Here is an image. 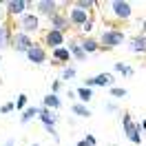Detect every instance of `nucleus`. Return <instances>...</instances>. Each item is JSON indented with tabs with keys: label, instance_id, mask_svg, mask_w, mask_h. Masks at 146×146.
<instances>
[{
	"label": "nucleus",
	"instance_id": "1",
	"mask_svg": "<svg viewBox=\"0 0 146 146\" xmlns=\"http://www.w3.org/2000/svg\"><path fill=\"white\" fill-rule=\"evenodd\" d=\"M100 7H104V18L111 22H128L133 18V5L126 0H111V2H100Z\"/></svg>",
	"mask_w": 146,
	"mask_h": 146
},
{
	"label": "nucleus",
	"instance_id": "2",
	"mask_svg": "<svg viewBox=\"0 0 146 146\" xmlns=\"http://www.w3.org/2000/svg\"><path fill=\"white\" fill-rule=\"evenodd\" d=\"M98 42H100V51H113L115 46H122L126 42V33L117 27H106L100 33Z\"/></svg>",
	"mask_w": 146,
	"mask_h": 146
},
{
	"label": "nucleus",
	"instance_id": "3",
	"mask_svg": "<svg viewBox=\"0 0 146 146\" xmlns=\"http://www.w3.org/2000/svg\"><path fill=\"white\" fill-rule=\"evenodd\" d=\"M122 128H124V135H126V139L131 142V144H142V128H139V124L137 122H133V117H131V113H122Z\"/></svg>",
	"mask_w": 146,
	"mask_h": 146
},
{
	"label": "nucleus",
	"instance_id": "4",
	"mask_svg": "<svg viewBox=\"0 0 146 146\" xmlns=\"http://www.w3.org/2000/svg\"><path fill=\"white\" fill-rule=\"evenodd\" d=\"M16 27H18L20 33L33 36V33H38V31H40V16H38V13H31V11H27V13H22V16L16 20Z\"/></svg>",
	"mask_w": 146,
	"mask_h": 146
},
{
	"label": "nucleus",
	"instance_id": "5",
	"mask_svg": "<svg viewBox=\"0 0 146 146\" xmlns=\"http://www.w3.org/2000/svg\"><path fill=\"white\" fill-rule=\"evenodd\" d=\"M36 2H31V0H7V2H2V7H5V16H9V18H20L22 13H27V9H31Z\"/></svg>",
	"mask_w": 146,
	"mask_h": 146
},
{
	"label": "nucleus",
	"instance_id": "6",
	"mask_svg": "<svg viewBox=\"0 0 146 146\" xmlns=\"http://www.w3.org/2000/svg\"><path fill=\"white\" fill-rule=\"evenodd\" d=\"M33 7H36V13L40 18L51 20L55 13H60V2H58V0H38Z\"/></svg>",
	"mask_w": 146,
	"mask_h": 146
},
{
	"label": "nucleus",
	"instance_id": "7",
	"mask_svg": "<svg viewBox=\"0 0 146 146\" xmlns=\"http://www.w3.org/2000/svg\"><path fill=\"white\" fill-rule=\"evenodd\" d=\"M31 46H33V38H31V36L20 33V31H13V38H11V49H13V51L27 53Z\"/></svg>",
	"mask_w": 146,
	"mask_h": 146
},
{
	"label": "nucleus",
	"instance_id": "8",
	"mask_svg": "<svg viewBox=\"0 0 146 146\" xmlns=\"http://www.w3.org/2000/svg\"><path fill=\"white\" fill-rule=\"evenodd\" d=\"M42 46H49L51 51L53 49H58V46H64V33H60V31H55V29H46L44 33H42Z\"/></svg>",
	"mask_w": 146,
	"mask_h": 146
},
{
	"label": "nucleus",
	"instance_id": "9",
	"mask_svg": "<svg viewBox=\"0 0 146 146\" xmlns=\"http://www.w3.org/2000/svg\"><path fill=\"white\" fill-rule=\"evenodd\" d=\"M66 18H69V22H71V27L82 29V25L91 18V13H86V11H82V9H78V7H73V5H69V9H66Z\"/></svg>",
	"mask_w": 146,
	"mask_h": 146
},
{
	"label": "nucleus",
	"instance_id": "10",
	"mask_svg": "<svg viewBox=\"0 0 146 146\" xmlns=\"http://www.w3.org/2000/svg\"><path fill=\"white\" fill-rule=\"evenodd\" d=\"M25 55H27V60L31 64H44L46 58H49V55H46V49L42 44H38V42H33V46H31Z\"/></svg>",
	"mask_w": 146,
	"mask_h": 146
},
{
	"label": "nucleus",
	"instance_id": "11",
	"mask_svg": "<svg viewBox=\"0 0 146 146\" xmlns=\"http://www.w3.org/2000/svg\"><path fill=\"white\" fill-rule=\"evenodd\" d=\"M128 42V51L135 55H146V36H142V33H135V36L126 38Z\"/></svg>",
	"mask_w": 146,
	"mask_h": 146
},
{
	"label": "nucleus",
	"instance_id": "12",
	"mask_svg": "<svg viewBox=\"0 0 146 146\" xmlns=\"http://www.w3.org/2000/svg\"><path fill=\"white\" fill-rule=\"evenodd\" d=\"M69 62H71V51L66 49V46H58V49H53V55H51V64L53 66H69Z\"/></svg>",
	"mask_w": 146,
	"mask_h": 146
},
{
	"label": "nucleus",
	"instance_id": "13",
	"mask_svg": "<svg viewBox=\"0 0 146 146\" xmlns=\"http://www.w3.org/2000/svg\"><path fill=\"white\" fill-rule=\"evenodd\" d=\"M49 22H51V29L60 31V33H64V36H66V31L71 29V22H69V18H66V11H60V13H55V16L49 20Z\"/></svg>",
	"mask_w": 146,
	"mask_h": 146
},
{
	"label": "nucleus",
	"instance_id": "14",
	"mask_svg": "<svg viewBox=\"0 0 146 146\" xmlns=\"http://www.w3.org/2000/svg\"><path fill=\"white\" fill-rule=\"evenodd\" d=\"M38 119L42 122V126H55L58 119H60V115H58V111H49V109H44V106H40Z\"/></svg>",
	"mask_w": 146,
	"mask_h": 146
},
{
	"label": "nucleus",
	"instance_id": "15",
	"mask_svg": "<svg viewBox=\"0 0 146 146\" xmlns=\"http://www.w3.org/2000/svg\"><path fill=\"white\" fill-rule=\"evenodd\" d=\"M66 49L71 51V58H75L78 62H84V60L89 58V55H86V53L82 51V44H80V38H71V40H69V44H66Z\"/></svg>",
	"mask_w": 146,
	"mask_h": 146
},
{
	"label": "nucleus",
	"instance_id": "16",
	"mask_svg": "<svg viewBox=\"0 0 146 146\" xmlns=\"http://www.w3.org/2000/svg\"><path fill=\"white\" fill-rule=\"evenodd\" d=\"M11 38H13V27H11L7 20L0 22V49L11 46Z\"/></svg>",
	"mask_w": 146,
	"mask_h": 146
},
{
	"label": "nucleus",
	"instance_id": "17",
	"mask_svg": "<svg viewBox=\"0 0 146 146\" xmlns=\"http://www.w3.org/2000/svg\"><path fill=\"white\" fill-rule=\"evenodd\" d=\"M80 44H82V51H84L86 55H91V53H95V51H100V42H98V38H93V36L80 38Z\"/></svg>",
	"mask_w": 146,
	"mask_h": 146
},
{
	"label": "nucleus",
	"instance_id": "18",
	"mask_svg": "<svg viewBox=\"0 0 146 146\" xmlns=\"http://www.w3.org/2000/svg\"><path fill=\"white\" fill-rule=\"evenodd\" d=\"M40 106H44L49 111H58L62 106V100H60V95H55V93H46L44 98H42V104Z\"/></svg>",
	"mask_w": 146,
	"mask_h": 146
},
{
	"label": "nucleus",
	"instance_id": "19",
	"mask_svg": "<svg viewBox=\"0 0 146 146\" xmlns=\"http://www.w3.org/2000/svg\"><path fill=\"white\" fill-rule=\"evenodd\" d=\"M115 75L113 73H98L95 75V86H104V89H113L115 86Z\"/></svg>",
	"mask_w": 146,
	"mask_h": 146
},
{
	"label": "nucleus",
	"instance_id": "20",
	"mask_svg": "<svg viewBox=\"0 0 146 146\" xmlns=\"http://www.w3.org/2000/svg\"><path fill=\"white\" fill-rule=\"evenodd\" d=\"M71 5H73V7H78V9H82V11H86V13H91V16H93V9L100 7L98 0H73Z\"/></svg>",
	"mask_w": 146,
	"mask_h": 146
},
{
	"label": "nucleus",
	"instance_id": "21",
	"mask_svg": "<svg viewBox=\"0 0 146 146\" xmlns=\"http://www.w3.org/2000/svg\"><path fill=\"white\" fill-rule=\"evenodd\" d=\"M38 113H40V106H27L20 113V124H29L33 117H38Z\"/></svg>",
	"mask_w": 146,
	"mask_h": 146
},
{
	"label": "nucleus",
	"instance_id": "22",
	"mask_svg": "<svg viewBox=\"0 0 146 146\" xmlns=\"http://www.w3.org/2000/svg\"><path fill=\"white\" fill-rule=\"evenodd\" d=\"M75 95H78V102H80V104H89V102L93 100V89L80 86V89H75Z\"/></svg>",
	"mask_w": 146,
	"mask_h": 146
},
{
	"label": "nucleus",
	"instance_id": "23",
	"mask_svg": "<svg viewBox=\"0 0 146 146\" xmlns=\"http://www.w3.org/2000/svg\"><path fill=\"white\" fill-rule=\"evenodd\" d=\"M71 113L78 115V117H91V109L86 104H80V102H73L71 104Z\"/></svg>",
	"mask_w": 146,
	"mask_h": 146
},
{
	"label": "nucleus",
	"instance_id": "24",
	"mask_svg": "<svg viewBox=\"0 0 146 146\" xmlns=\"http://www.w3.org/2000/svg\"><path fill=\"white\" fill-rule=\"evenodd\" d=\"M113 69H115V73H119V75H124V78H131L133 75V66H128L126 62H115L113 64Z\"/></svg>",
	"mask_w": 146,
	"mask_h": 146
},
{
	"label": "nucleus",
	"instance_id": "25",
	"mask_svg": "<svg viewBox=\"0 0 146 146\" xmlns=\"http://www.w3.org/2000/svg\"><path fill=\"white\" fill-rule=\"evenodd\" d=\"M93 29H95V18L91 16V18H89V20H86V22L82 25V29H80V31L84 33V38H89V36L93 33Z\"/></svg>",
	"mask_w": 146,
	"mask_h": 146
},
{
	"label": "nucleus",
	"instance_id": "26",
	"mask_svg": "<svg viewBox=\"0 0 146 146\" xmlns=\"http://www.w3.org/2000/svg\"><path fill=\"white\" fill-rule=\"evenodd\" d=\"M109 93H111V98H117V100H122V98H126L128 95V91L126 89H122V86H113V89H109Z\"/></svg>",
	"mask_w": 146,
	"mask_h": 146
},
{
	"label": "nucleus",
	"instance_id": "27",
	"mask_svg": "<svg viewBox=\"0 0 146 146\" xmlns=\"http://www.w3.org/2000/svg\"><path fill=\"white\" fill-rule=\"evenodd\" d=\"M75 75H78L75 66H64L62 69V82H69V80H73Z\"/></svg>",
	"mask_w": 146,
	"mask_h": 146
},
{
	"label": "nucleus",
	"instance_id": "28",
	"mask_svg": "<svg viewBox=\"0 0 146 146\" xmlns=\"http://www.w3.org/2000/svg\"><path fill=\"white\" fill-rule=\"evenodd\" d=\"M13 104H16V111H20V113H22V111L27 109V95H25V93H20Z\"/></svg>",
	"mask_w": 146,
	"mask_h": 146
},
{
	"label": "nucleus",
	"instance_id": "29",
	"mask_svg": "<svg viewBox=\"0 0 146 146\" xmlns=\"http://www.w3.org/2000/svg\"><path fill=\"white\" fill-rule=\"evenodd\" d=\"M44 131L49 133V135H51V139H53L55 144H60V133L55 131V126H44Z\"/></svg>",
	"mask_w": 146,
	"mask_h": 146
},
{
	"label": "nucleus",
	"instance_id": "30",
	"mask_svg": "<svg viewBox=\"0 0 146 146\" xmlns=\"http://www.w3.org/2000/svg\"><path fill=\"white\" fill-rule=\"evenodd\" d=\"M11 111H16V104H13V102H5V104L0 106V113H5V115L11 113Z\"/></svg>",
	"mask_w": 146,
	"mask_h": 146
},
{
	"label": "nucleus",
	"instance_id": "31",
	"mask_svg": "<svg viewBox=\"0 0 146 146\" xmlns=\"http://www.w3.org/2000/svg\"><path fill=\"white\" fill-rule=\"evenodd\" d=\"M60 89H62V80H53V82H51V93H55V95H58V93H60Z\"/></svg>",
	"mask_w": 146,
	"mask_h": 146
},
{
	"label": "nucleus",
	"instance_id": "32",
	"mask_svg": "<svg viewBox=\"0 0 146 146\" xmlns=\"http://www.w3.org/2000/svg\"><path fill=\"white\" fill-rule=\"evenodd\" d=\"M82 86H86V89H95V75H91V78H86Z\"/></svg>",
	"mask_w": 146,
	"mask_h": 146
},
{
	"label": "nucleus",
	"instance_id": "33",
	"mask_svg": "<svg viewBox=\"0 0 146 146\" xmlns=\"http://www.w3.org/2000/svg\"><path fill=\"white\" fill-rule=\"evenodd\" d=\"M104 109L109 111V113H117V111H119V106H117V104H115V102H109V104H106Z\"/></svg>",
	"mask_w": 146,
	"mask_h": 146
},
{
	"label": "nucleus",
	"instance_id": "34",
	"mask_svg": "<svg viewBox=\"0 0 146 146\" xmlns=\"http://www.w3.org/2000/svg\"><path fill=\"white\" fill-rule=\"evenodd\" d=\"M84 142H86V146H95V144H98L95 135H84Z\"/></svg>",
	"mask_w": 146,
	"mask_h": 146
},
{
	"label": "nucleus",
	"instance_id": "35",
	"mask_svg": "<svg viewBox=\"0 0 146 146\" xmlns=\"http://www.w3.org/2000/svg\"><path fill=\"white\" fill-rule=\"evenodd\" d=\"M2 146H16V139H13V137H9V139H7Z\"/></svg>",
	"mask_w": 146,
	"mask_h": 146
},
{
	"label": "nucleus",
	"instance_id": "36",
	"mask_svg": "<svg viewBox=\"0 0 146 146\" xmlns=\"http://www.w3.org/2000/svg\"><path fill=\"white\" fill-rule=\"evenodd\" d=\"M139 33H142V36H146V18L142 20V31H139Z\"/></svg>",
	"mask_w": 146,
	"mask_h": 146
},
{
	"label": "nucleus",
	"instance_id": "37",
	"mask_svg": "<svg viewBox=\"0 0 146 146\" xmlns=\"http://www.w3.org/2000/svg\"><path fill=\"white\" fill-rule=\"evenodd\" d=\"M69 98H71V100H78V95H75V91H73V89H69Z\"/></svg>",
	"mask_w": 146,
	"mask_h": 146
},
{
	"label": "nucleus",
	"instance_id": "38",
	"mask_svg": "<svg viewBox=\"0 0 146 146\" xmlns=\"http://www.w3.org/2000/svg\"><path fill=\"white\" fill-rule=\"evenodd\" d=\"M75 146H86V142H84V139H80V142H78Z\"/></svg>",
	"mask_w": 146,
	"mask_h": 146
},
{
	"label": "nucleus",
	"instance_id": "39",
	"mask_svg": "<svg viewBox=\"0 0 146 146\" xmlns=\"http://www.w3.org/2000/svg\"><path fill=\"white\" fill-rule=\"evenodd\" d=\"M139 128H142V131H146V119L142 122V124H139Z\"/></svg>",
	"mask_w": 146,
	"mask_h": 146
},
{
	"label": "nucleus",
	"instance_id": "40",
	"mask_svg": "<svg viewBox=\"0 0 146 146\" xmlns=\"http://www.w3.org/2000/svg\"><path fill=\"white\" fill-rule=\"evenodd\" d=\"M0 22H5V11H0Z\"/></svg>",
	"mask_w": 146,
	"mask_h": 146
},
{
	"label": "nucleus",
	"instance_id": "41",
	"mask_svg": "<svg viewBox=\"0 0 146 146\" xmlns=\"http://www.w3.org/2000/svg\"><path fill=\"white\" fill-rule=\"evenodd\" d=\"M31 146H40V144H31Z\"/></svg>",
	"mask_w": 146,
	"mask_h": 146
},
{
	"label": "nucleus",
	"instance_id": "42",
	"mask_svg": "<svg viewBox=\"0 0 146 146\" xmlns=\"http://www.w3.org/2000/svg\"><path fill=\"white\" fill-rule=\"evenodd\" d=\"M0 62H2V58H0Z\"/></svg>",
	"mask_w": 146,
	"mask_h": 146
}]
</instances>
